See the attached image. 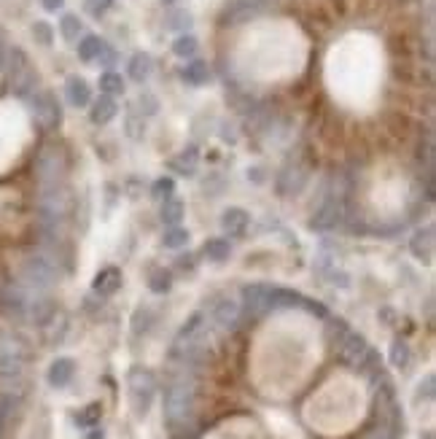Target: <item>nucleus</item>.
Instances as JSON below:
<instances>
[{
	"label": "nucleus",
	"instance_id": "28",
	"mask_svg": "<svg viewBox=\"0 0 436 439\" xmlns=\"http://www.w3.org/2000/svg\"><path fill=\"white\" fill-rule=\"evenodd\" d=\"M33 33H36V38H38L40 43H52V27L46 25V22H36V25H33Z\"/></svg>",
	"mask_w": 436,
	"mask_h": 439
},
{
	"label": "nucleus",
	"instance_id": "11",
	"mask_svg": "<svg viewBox=\"0 0 436 439\" xmlns=\"http://www.w3.org/2000/svg\"><path fill=\"white\" fill-rule=\"evenodd\" d=\"M119 286H121V272L116 270V267H108V270H103L94 278V291H100L105 297L114 294Z\"/></svg>",
	"mask_w": 436,
	"mask_h": 439
},
{
	"label": "nucleus",
	"instance_id": "29",
	"mask_svg": "<svg viewBox=\"0 0 436 439\" xmlns=\"http://www.w3.org/2000/svg\"><path fill=\"white\" fill-rule=\"evenodd\" d=\"M108 6H111V0H89V11L94 13V16L108 11Z\"/></svg>",
	"mask_w": 436,
	"mask_h": 439
},
{
	"label": "nucleus",
	"instance_id": "12",
	"mask_svg": "<svg viewBox=\"0 0 436 439\" xmlns=\"http://www.w3.org/2000/svg\"><path fill=\"white\" fill-rule=\"evenodd\" d=\"M151 70H154V63H151L148 54H135L129 60V78L132 81H146V78L151 76Z\"/></svg>",
	"mask_w": 436,
	"mask_h": 439
},
{
	"label": "nucleus",
	"instance_id": "1",
	"mask_svg": "<svg viewBox=\"0 0 436 439\" xmlns=\"http://www.w3.org/2000/svg\"><path fill=\"white\" fill-rule=\"evenodd\" d=\"M19 278L27 288H49L57 278V267L52 264V259L43 256V254H33L22 261V270Z\"/></svg>",
	"mask_w": 436,
	"mask_h": 439
},
{
	"label": "nucleus",
	"instance_id": "23",
	"mask_svg": "<svg viewBox=\"0 0 436 439\" xmlns=\"http://www.w3.org/2000/svg\"><path fill=\"white\" fill-rule=\"evenodd\" d=\"M100 415H103V407L100 404H89L84 413H78V426H84V428H89L94 426V423H100Z\"/></svg>",
	"mask_w": 436,
	"mask_h": 439
},
{
	"label": "nucleus",
	"instance_id": "10",
	"mask_svg": "<svg viewBox=\"0 0 436 439\" xmlns=\"http://www.w3.org/2000/svg\"><path fill=\"white\" fill-rule=\"evenodd\" d=\"M116 116V100L111 94H100V100L92 105V121L94 124H108Z\"/></svg>",
	"mask_w": 436,
	"mask_h": 439
},
{
	"label": "nucleus",
	"instance_id": "17",
	"mask_svg": "<svg viewBox=\"0 0 436 439\" xmlns=\"http://www.w3.org/2000/svg\"><path fill=\"white\" fill-rule=\"evenodd\" d=\"M100 92H103V94H111V97L121 94V92H124V81H121V76H119L116 70H105L103 76H100Z\"/></svg>",
	"mask_w": 436,
	"mask_h": 439
},
{
	"label": "nucleus",
	"instance_id": "9",
	"mask_svg": "<svg viewBox=\"0 0 436 439\" xmlns=\"http://www.w3.org/2000/svg\"><path fill=\"white\" fill-rule=\"evenodd\" d=\"M221 224H224V229H227V232L243 234L245 229H248L251 219H248V213H245L243 207H229V210L221 216Z\"/></svg>",
	"mask_w": 436,
	"mask_h": 439
},
{
	"label": "nucleus",
	"instance_id": "25",
	"mask_svg": "<svg viewBox=\"0 0 436 439\" xmlns=\"http://www.w3.org/2000/svg\"><path fill=\"white\" fill-rule=\"evenodd\" d=\"M180 216H183V207H180V202H165V207H162V221L165 224H178Z\"/></svg>",
	"mask_w": 436,
	"mask_h": 439
},
{
	"label": "nucleus",
	"instance_id": "20",
	"mask_svg": "<svg viewBox=\"0 0 436 439\" xmlns=\"http://www.w3.org/2000/svg\"><path fill=\"white\" fill-rule=\"evenodd\" d=\"M186 243H189V232H186L183 227H178V224H173V227L165 232V246L167 248H183Z\"/></svg>",
	"mask_w": 436,
	"mask_h": 439
},
{
	"label": "nucleus",
	"instance_id": "6",
	"mask_svg": "<svg viewBox=\"0 0 436 439\" xmlns=\"http://www.w3.org/2000/svg\"><path fill=\"white\" fill-rule=\"evenodd\" d=\"M65 97H67V103L73 105V108H84V105H89V100H92L89 84L78 76L67 78V84H65Z\"/></svg>",
	"mask_w": 436,
	"mask_h": 439
},
{
	"label": "nucleus",
	"instance_id": "16",
	"mask_svg": "<svg viewBox=\"0 0 436 439\" xmlns=\"http://www.w3.org/2000/svg\"><path fill=\"white\" fill-rule=\"evenodd\" d=\"M258 3H261V0H234L229 9H227V16H229L231 22L248 19V16H254V13H256Z\"/></svg>",
	"mask_w": 436,
	"mask_h": 439
},
{
	"label": "nucleus",
	"instance_id": "14",
	"mask_svg": "<svg viewBox=\"0 0 436 439\" xmlns=\"http://www.w3.org/2000/svg\"><path fill=\"white\" fill-rule=\"evenodd\" d=\"M103 40L97 38V36H84V38L78 40V57L84 60V63H92V60H97L100 52H103Z\"/></svg>",
	"mask_w": 436,
	"mask_h": 439
},
{
	"label": "nucleus",
	"instance_id": "27",
	"mask_svg": "<svg viewBox=\"0 0 436 439\" xmlns=\"http://www.w3.org/2000/svg\"><path fill=\"white\" fill-rule=\"evenodd\" d=\"M156 197V200H162V197H170L173 194V181L170 178H159V181L154 183V192H151Z\"/></svg>",
	"mask_w": 436,
	"mask_h": 439
},
{
	"label": "nucleus",
	"instance_id": "24",
	"mask_svg": "<svg viewBox=\"0 0 436 439\" xmlns=\"http://www.w3.org/2000/svg\"><path fill=\"white\" fill-rule=\"evenodd\" d=\"M148 286H151V291H156V294H165L167 288L173 286V275H170L167 270H156L154 275H151Z\"/></svg>",
	"mask_w": 436,
	"mask_h": 439
},
{
	"label": "nucleus",
	"instance_id": "15",
	"mask_svg": "<svg viewBox=\"0 0 436 439\" xmlns=\"http://www.w3.org/2000/svg\"><path fill=\"white\" fill-rule=\"evenodd\" d=\"M202 251H205L207 261H227L231 254V246L229 240H224V237H213V240H207Z\"/></svg>",
	"mask_w": 436,
	"mask_h": 439
},
{
	"label": "nucleus",
	"instance_id": "22",
	"mask_svg": "<svg viewBox=\"0 0 436 439\" xmlns=\"http://www.w3.org/2000/svg\"><path fill=\"white\" fill-rule=\"evenodd\" d=\"M173 168L178 170V173H183V175H192L194 170H197V151H194V148H189V154L183 151L180 156H175Z\"/></svg>",
	"mask_w": 436,
	"mask_h": 439
},
{
	"label": "nucleus",
	"instance_id": "7",
	"mask_svg": "<svg viewBox=\"0 0 436 439\" xmlns=\"http://www.w3.org/2000/svg\"><path fill=\"white\" fill-rule=\"evenodd\" d=\"M76 375V362L73 359H57V362L49 367V386L54 388H65Z\"/></svg>",
	"mask_w": 436,
	"mask_h": 439
},
{
	"label": "nucleus",
	"instance_id": "19",
	"mask_svg": "<svg viewBox=\"0 0 436 439\" xmlns=\"http://www.w3.org/2000/svg\"><path fill=\"white\" fill-rule=\"evenodd\" d=\"M60 33H62L65 40H76L81 36V19L76 13H65L60 19Z\"/></svg>",
	"mask_w": 436,
	"mask_h": 439
},
{
	"label": "nucleus",
	"instance_id": "13",
	"mask_svg": "<svg viewBox=\"0 0 436 439\" xmlns=\"http://www.w3.org/2000/svg\"><path fill=\"white\" fill-rule=\"evenodd\" d=\"M412 251H415V256L420 259L431 256V251H434V229L431 227H425V229H420V232L412 237Z\"/></svg>",
	"mask_w": 436,
	"mask_h": 439
},
{
	"label": "nucleus",
	"instance_id": "21",
	"mask_svg": "<svg viewBox=\"0 0 436 439\" xmlns=\"http://www.w3.org/2000/svg\"><path fill=\"white\" fill-rule=\"evenodd\" d=\"M173 52L183 57V60H192L194 54H197V38L194 36H180L175 43H173Z\"/></svg>",
	"mask_w": 436,
	"mask_h": 439
},
{
	"label": "nucleus",
	"instance_id": "18",
	"mask_svg": "<svg viewBox=\"0 0 436 439\" xmlns=\"http://www.w3.org/2000/svg\"><path fill=\"white\" fill-rule=\"evenodd\" d=\"M207 78H210V70H207V65L200 63V60L189 63L186 65V70H183V81H189V84H205Z\"/></svg>",
	"mask_w": 436,
	"mask_h": 439
},
{
	"label": "nucleus",
	"instance_id": "4",
	"mask_svg": "<svg viewBox=\"0 0 436 439\" xmlns=\"http://www.w3.org/2000/svg\"><path fill=\"white\" fill-rule=\"evenodd\" d=\"M27 103H30L33 114H36V119H38L43 127L60 124V105H57L52 92H30L27 94Z\"/></svg>",
	"mask_w": 436,
	"mask_h": 439
},
{
	"label": "nucleus",
	"instance_id": "3",
	"mask_svg": "<svg viewBox=\"0 0 436 439\" xmlns=\"http://www.w3.org/2000/svg\"><path fill=\"white\" fill-rule=\"evenodd\" d=\"M65 173L62 156L57 148H43L40 156L36 159V178H38L40 189L43 186H60V178Z\"/></svg>",
	"mask_w": 436,
	"mask_h": 439
},
{
	"label": "nucleus",
	"instance_id": "8",
	"mask_svg": "<svg viewBox=\"0 0 436 439\" xmlns=\"http://www.w3.org/2000/svg\"><path fill=\"white\" fill-rule=\"evenodd\" d=\"M237 318H240V302H234V299H221L213 308V321L218 326H234Z\"/></svg>",
	"mask_w": 436,
	"mask_h": 439
},
{
	"label": "nucleus",
	"instance_id": "30",
	"mask_svg": "<svg viewBox=\"0 0 436 439\" xmlns=\"http://www.w3.org/2000/svg\"><path fill=\"white\" fill-rule=\"evenodd\" d=\"M65 6V0H43V9L46 11H60Z\"/></svg>",
	"mask_w": 436,
	"mask_h": 439
},
{
	"label": "nucleus",
	"instance_id": "5",
	"mask_svg": "<svg viewBox=\"0 0 436 439\" xmlns=\"http://www.w3.org/2000/svg\"><path fill=\"white\" fill-rule=\"evenodd\" d=\"M342 219H345L342 197L332 194V197L318 207V213H315V219H312V227H318V229H337V224H342Z\"/></svg>",
	"mask_w": 436,
	"mask_h": 439
},
{
	"label": "nucleus",
	"instance_id": "31",
	"mask_svg": "<svg viewBox=\"0 0 436 439\" xmlns=\"http://www.w3.org/2000/svg\"><path fill=\"white\" fill-rule=\"evenodd\" d=\"M87 439H103V431H94V434H89Z\"/></svg>",
	"mask_w": 436,
	"mask_h": 439
},
{
	"label": "nucleus",
	"instance_id": "26",
	"mask_svg": "<svg viewBox=\"0 0 436 439\" xmlns=\"http://www.w3.org/2000/svg\"><path fill=\"white\" fill-rule=\"evenodd\" d=\"M393 364L396 367H407L410 364V348L404 342H393Z\"/></svg>",
	"mask_w": 436,
	"mask_h": 439
},
{
	"label": "nucleus",
	"instance_id": "2",
	"mask_svg": "<svg viewBox=\"0 0 436 439\" xmlns=\"http://www.w3.org/2000/svg\"><path fill=\"white\" fill-rule=\"evenodd\" d=\"M6 67H9V78H11V87L16 94H30L36 87V73L27 63V57L19 49H11L6 57Z\"/></svg>",
	"mask_w": 436,
	"mask_h": 439
}]
</instances>
